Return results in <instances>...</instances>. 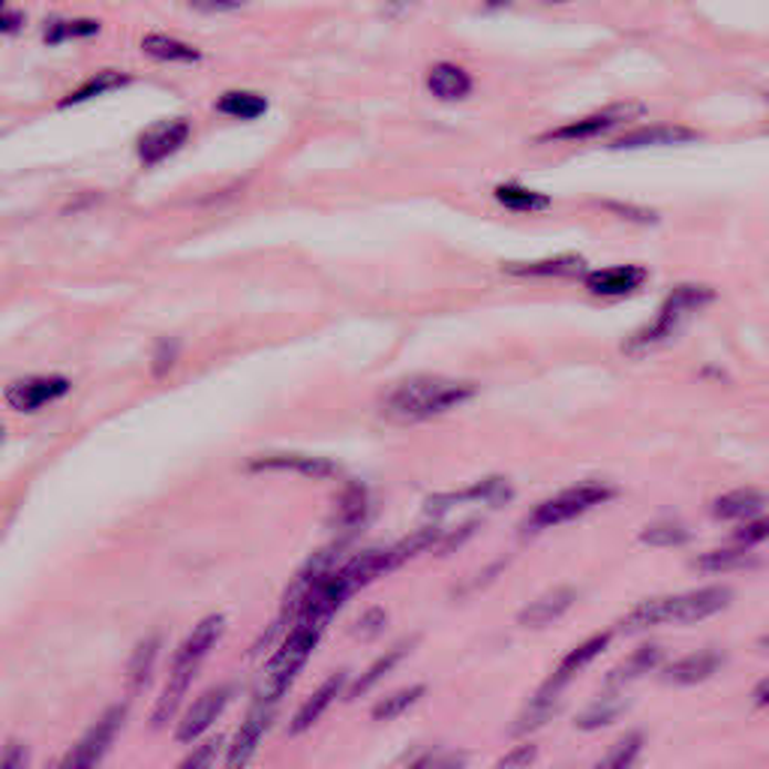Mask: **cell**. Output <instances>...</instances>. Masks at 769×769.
Returning a JSON list of instances; mask_svg holds the SVG:
<instances>
[{
    "instance_id": "3957f363",
    "label": "cell",
    "mask_w": 769,
    "mask_h": 769,
    "mask_svg": "<svg viewBox=\"0 0 769 769\" xmlns=\"http://www.w3.org/2000/svg\"><path fill=\"white\" fill-rule=\"evenodd\" d=\"M713 301H716V292L709 286H697V283L676 286L671 295L664 298L662 307H659V316H655L646 328L631 334L629 343H625V352L643 355L659 349L664 343H671L685 322L692 319L697 310H704L706 304H713Z\"/></svg>"
},
{
    "instance_id": "f546056e",
    "label": "cell",
    "mask_w": 769,
    "mask_h": 769,
    "mask_svg": "<svg viewBox=\"0 0 769 769\" xmlns=\"http://www.w3.org/2000/svg\"><path fill=\"white\" fill-rule=\"evenodd\" d=\"M217 112L238 120H256L267 112V99L253 91H229L217 99Z\"/></svg>"
},
{
    "instance_id": "7a4b0ae2",
    "label": "cell",
    "mask_w": 769,
    "mask_h": 769,
    "mask_svg": "<svg viewBox=\"0 0 769 769\" xmlns=\"http://www.w3.org/2000/svg\"><path fill=\"white\" fill-rule=\"evenodd\" d=\"M734 601V592L727 587H704L685 596H667V599H650L631 610L622 620L625 631H643L652 625H695L700 620H709Z\"/></svg>"
},
{
    "instance_id": "4dcf8cb0",
    "label": "cell",
    "mask_w": 769,
    "mask_h": 769,
    "mask_svg": "<svg viewBox=\"0 0 769 769\" xmlns=\"http://www.w3.org/2000/svg\"><path fill=\"white\" fill-rule=\"evenodd\" d=\"M129 82L127 73H118V70H103V73L91 75L87 82H82V85L75 87L73 94L64 96L61 99V106H78V103H87V99H94V96H103L108 94V91H118V87H124Z\"/></svg>"
},
{
    "instance_id": "ffe728a7",
    "label": "cell",
    "mask_w": 769,
    "mask_h": 769,
    "mask_svg": "<svg viewBox=\"0 0 769 769\" xmlns=\"http://www.w3.org/2000/svg\"><path fill=\"white\" fill-rule=\"evenodd\" d=\"M763 505H767V493L746 487V491H734L718 496L716 503H713V517H716V520H727V524H742V520L758 517V514L763 512Z\"/></svg>"
},
{
    "instance_id": "7402d4cb",
    "label": "cell",
    "mask_w": 769,
    "mask_h": 769,
    "mask_svg": "<svg viewBox=\"0 0 769 769\" xmlns=\"http://www.w3.org/2000/svg\"><path fill=\"white\" fill-rule=\"evenodd\" d=\"M141 52L160 61V64H199L202 61V52L192 49L178 36H169V33H145L141 36Z\"/></svg>"
},
{
    "instance_id": "e0dca14e",
    "label": "cell",
    "mask_w": 769,
    "mask_h": 769,
    "mask_svg": "<svg viewBox=\"0 0 769 769\" xmlns=\"http://www.w3.org/2000/svg\"><path fill=\"white\" fill-rule=\"evenodd\" d=\"M577 601V592L568 587H559L554 589V592H545L541 599L529 601L524 610H520V617H517V622L524 625V629H545V625H550V622H556L566 610H571V604Z\"/></svg>"
},
{
    "instance_id": "44dd1931",
    "label": "cell",
    "mask_w": 769,
    "mask_h": 769,
    "mask_svg": "<svg viewBox=\"0 0 769 769\" xmlns=\"http://www.w3.org/2000/svg\"><path fill=\"white\" fill-rule=\"evenodd\" d=\"M428 91L442 103H457L472 94V75L457 64L430 66Z\"/></svg>"
},
{
    "instance_id": "7c38bea8",
    "label": "cell",
    "mask_w": 769,
    "mask_h": 769,
    "mask_svg": "<svg viewBox=\"0 0 769 769\" xmlns=\"http://www.w3.org/2000/svg\"><path fill=\"white\" fill-rule=\"evenodd\" d=\"M223 629H225V617H220V613H214V617H204V620L192 629L190 638L181 643V650H178V655H175L171 667H178V671H190V673L199 671V664L204 662V655L214 650L217 641L223 638Z\"/></svg>"
},
{
    "instance_id": "5b68a950",
    "label": "cell",
    "mask_w": 769,
    "mask_h": 769,
    "mask_svg": "<svg viewBox=\"0 0 769 769\" xmlns=\"http://www.w3.org/2000/svg\"><path fill=\"white\" fill-rule=\"evenodd\" d=\"M613 493L617 491L608 487V484H601V481L577 484L571 491H562L559 496H554V499L538 505V508L524 520V529L526 533H541V529H554V526L559 524H568V520H575L580 514L592 512V508H599V505H604L608 499H613Z\"/></svg>"
},
{
    "instance_id": "ab89813d",
    "label": "cell",
    "mask_w": 769,
    "mask_h": 769,
    "mask_svg": "<svg viewBox=\"0 0 769 769\" xmlns=\"http://www.w3.org/2000/svg\"><path fill=\"white\" fill-rule=\"evenodd\" d=\"M734 541L742 547H755L769 541V517H751V520H742V526L734 529Z\"/></svg>"
},
{
    "instance_id": "4fadbf2b",
    "label": "cell",
    "mask_w": 769,
    "mask_h": 769,
    "mask_svg": "<svg viewBox=\"0 0 769 769\" xmlns=\"http://www.w3.org/2000/svg\"><path fill=\"white\" fill-rule=\"evenodd\" d=\"M253 472H295L304 478H331L337 475V463L328 457H313V454H262L246 463Z\"/></svg>"
},
{
    "instance_id": "bcb514c9",
    "label": "cell",
    "mask_w": 769,
    "mask_h": 769,
    "mask_svg": "<svg viewBox=\"0 0 769 769\" xmlns=\"http://www.w3.org/2000/svg\"><path fill=\"white\" fill-rule=\"evenodd\" d=\"M175 355H178V346L175 343H160V349H157V355H154V373L162 376L166 370H171V364H175Z\"/></svg>"
},
{
    "instance_id": "ba28073f",
    "label": "cell",
    "mask_w": 769,
    "mask_h": 769,
    "mask_svg": "<svg viewBox=\"0 0 769 769\" xmlns=\"http://www.w3.org/2000/svg\"><path fill=\"white\" fill-rule=\"evenodd\" d=\"M66 391H70V379H64V376H28V379H19L7 388V403L15 412H36V409L61 400Z\"/></svg>"
},
{
    "instance_id": "b9f144b4",
    "label": "cell",
    "mask_w": 769,
    "mask_h": 769,
    "mask_svg": "<svg viewBox=\"0 0 769 769\" xmlns=\"http://www.w3.org/2000/svg\"><path fill=\"white\" fill-rule=\"evenodd\" d=\"M220 746H223V739H211V742H204V746H199V751H192L190 758L183 760L181 767H214L217 763V755H220Z\"/></svg>"
},
{
    "instance_id": "4316f807",
    "label": "cell",
    "mask_w": 769,
    "mask_h": 769,
    "mask_svg": "<svg viewBox=\"0 0 769 769\" xmlns=\"http://www.w3.org/2000/svg\"><path fill=\"white\" fill-rule=\"evenodd\" d=\"M364 517H367V491L361 484H349L337 499L331 524L337 526V533H355L364 524Z\"/></svg>"
},
{
    "instance_id": "ee69618b",
    "label": "cell",
    "mask_w": 769,
    "mask_h": 769,
    "mask_svg": "<svg viewBox=\"0 0 769 769\" xmlns=\"http://www.w3.org/2000/svg\"><path fill=\"white\" fill-rule=\"evenodd\" d=\"M384 625V613L382 610H370V613H364L361 620L355 622V631L358 634H364V638H373L376 631Z\"/></svg>"
},
{
    "instance_id": "f6af8a7d",
    "label": "cell",
    "mask_w": 769,
    "mask_h": 769,
    "mask_svg": "<svg viewBox=\"0 0 769 769\" xmlns=\"http://www.w3.org/2000/svg\"><path fill=\"white\" fill-rule=\"evenodd\" d=\"M418 7H421V0H388L382 7V15H388V19H403V15H412Z\"/></svg>"
},
{
    "instance_id": "836d02e7",
    "label": "cell",
    "mask_w": 769,
    "mask_h": 769,
    "mask_svg": "<svg viewBox=\"0 0 769 769\" xmlns=\"http://www.w3.org/2000/svg\"><path fill=\"white\" fill-rule=\"evenodd\" d=\"M695 566H697V571H706V575L734 571V568L748 566V547L734 545V547H721V550H709V554L697 556Z\"/></svg>"
},
{
    "instance_id": "e575fe53",
    "label": "cell",
    "mask_w": 769,
    "mask_h": 769,
    "mask_svg": "<svg viewBox=\"0 0 769 769\" xmlns=\"http://www.w3.org/2000/svg\"><path fill=\"white\" fill-rule=\"evenodd\" d=\"M157 655H160V638H148V641H141L139 646H136L133 662H129V688H133V692H139L141 685H148Z\"/></svg>"
},
{
    "instance_id": "83f0119b",
    "label": "cell",
    "mask_w": 769,
    "mask_h": 769,
    "mask_svg": "<svg viewBox=\"0 0 769 769\" xmlns=\"http://www.w3.org/2000/svg\"><path fill=\"white\" fill-rule=\"evenodd\" d=\"M192 676H196V673L171 667L169 683H166V688H162V697L157 700V706H154V716H150L154 718V727H162L171 716H175V713H178V706H181L183 695H187V688H190Z\"/></svg>"
},
{
    "instance_id": "2e32d148",
    "label": "cell",
    "mask_w": 769,
    "mask_h": 769,
    "mask_svg": "<svg viewBox=\"0 0 769 769\" xmlns=\"http://www.w3.org/2000/svg\"><path fill=\"white\" fill-rule=\"evenodd\" d=\"M643 283H646V271H643L641 265H617L587 274L589 292H592V295H604V298L631 295V292H638Z\"/></svg>"
},
{
    "instance_id": "74e56055",
    "label": "cell",
    "mask_w": 769,
    "mask_h": 769,
    "mask_svg": "<svg viewBox=\"0 0 769 769\" xmlns=\"http://www.w3.org/2000/svg\"><path fill=\"white\" fill-rule=\"evenodd\" d=\"M403 652H407V643H400V646H394V650L388 652V655H382L379 662L370 664V671L364 673L361 680H358V683L352 685V692H349V700H352V697H358V695H364V692H370V688H373V685L379 683V680H382L384 673L391 671V667H394V664L400 662V659H403Z\"/></svg>"
},
{
    "instance_id": "5bb4252c",
    "label": "cell",
    "mask_w": 769,
    "mask_h": 769,
    "mask_svg": "<svg viewBox=\"0 0 769 769\" xmlns=\"http://www.w3.org/2000/svg\"><path fill=\"white\" fill-rule=\"evenodd\" d=\"M505 499H512V487L505 478H484L478 484H472L470 491L463 493H445V496H436L428 503V514L430 517H442V514L454 508L460 503H478V505H491L496 508Z\"/></svg>"
},
{
    "instance_id": "30bf717a",
    "label": "cell",
    "mask_w": 769,
    "mask_h": 769,
    "mask_svg": "<svg viewBox=\"0 0 769 769\" xmlns=\"http://www.w3.org/2000/svg\"><path fill=\"white\" fill-rule=\"evenodd\" d=\"M232 700V685H217L208 688L196 704L190 706V713L183 716L181 727H178V742H196L202 737L208 727L214 725L217 718L223 716V709Z\"/></svg>"
},
{
    "instance_id": "d590c367",
    "label": "cell",
    "mask_w": 769,
    "mask_h": 769,
    "mask_svg": "<svg viewBox=\"0 0 769 769\" xmlns=\"http://www.w3.org/2000/svg\"><path fill=\"white\" fill-rule=\"evenodd\" d=\"M424 697V685H409V688H400L394 695H388L384 700L373 706L376 721H391V718L403 716L409 706H415L418 700Z\"/></svg>"
},
{
    "instance_id": "603a6c76",
    "label": "cell",
    "mask_w": 769,
    "mask_h": 769,
    "mask_svg": "<svg viewBox=\"0 0 769 769\" xmlns=\"http://www.w3.org/2000/svg\"><path fill=\"white\" fill-rule=\"evenodd\" d=\"M343 683H346V673H334L331 680H325L319 692H316L310 700H304V706L295 713L288 730H292V734H304V730H310V727L322 718V713L337 700V695L343 692Z\"/></svg>"
},
{
    "instance_id": "1f68e13d",
    "label": "cell",
    "mask_w": 769,
    "mask_h": 769,
    "mask_svg": "<svg viewBox=\"0 0 769 769\" xmlns=\"http://www.w3.org/2000/svg\"><path fill=\"white\" fill-rule=\"evenodd\" d=\"M99 31H103V24L94 22V19H52L45 24L43 40L49 45H61L70 43V40H91Z\"/></svg>"
},
{
    "instance_id": "ac0fdd59",
    "label": "cell",
    "mask_w": 769,
    "mask_h": 769,
    "mask_svg": "<svg viewBox=\"0 0 769 769\" xmlns=\"http://www.w3.org/2000/svg\"><path fill=\"white\" fill-rule=\"evenodd\" d=\"M718 667H721V655H718L716 650H700L685 655L680 662L667 664L662 680L671 685H697L704 683V680H709Z\"/></svg>"
},
{
    "instance_id": "9c48e42d",
    "label": "cell",
    "mask_w": 769,
    "mask_h": 769,
    "mask_svg": "<svg viewBox=\"0 0 769 769\" xmlns=\"http://www.w3.org/2000/svg\"><path fill=\"white\" fill-rule=\"evenodd\" d=\"M187 139H190V124H187V120H160V124H154V127H148L141 133L139 160L145 162V166H157V162H162L166 157H171V154H178V150L187 145Z\"/></svg>"
},
{
    "instance_id": "7bdbcfd3",
    "label": "cell",
    "mask_w": 769,
    "mask_h": 769,
    "mask_svg": "<svg viewBox=\"0 0 769 769\" xmlns=\"http://www.w3.org/2000/svg\"><path fill=\"white\" fill-rule=\"evenodd\" d=\"M187 3L202 15H220V12H235L244 7V0H187Z\"/></svg>"
},
{
    "instance_id": "8992f818",
    "label": "cell",
    "mask_w": 769,
    "mask_h": 769,
    "mask_svg": "<svg viewBox=\"0 0 769 769\" xmlns=\"http://www.w3.org/2000/svg\"><path fill=\"white\" fill-rule=\"evenodd\" d=\"M638 115H643V106H638V103L608 106V108H601V112H592V115H587V118L571 120V124H566V127L550 129L547 136H541V141L596 139V136H601V133H610L613 127H620V124H625V120H631V118H638Z\"/></svg>"
},
{
    "instance_id": "8fae6325",
    "label": "cell",
    "mask_w": 769,
    "mask_h": 769,
    "mask_svg": "<svg viewBox=\"0 0 769 769\" xmlns=\"http://www.w3.org/2000/svg\"><path fill=\"white\" fill-rule=\"evenodd\" d=\"M274 706H277V704H267V700H256V706L250 709V716H246V721H244V725H241V730H238L235 746L229 748V758H225V767H246V763L253 760L259 742H262L267 725H271V718H274Z\"/></svg>"
},
{
    "instance_id": "d6a6232c",
    "label": "cell",
    "mask_w": 769,
    "mask_h": 769,
    "mask_svg": "<svg viewBox=\"0 0 769 769\" xmlns=\"http://www.w3.org/2000/svg\"><path fill=\"white\" fill-rule=\"evenodd\" d=\"M625 697L620 695H604L599 697L596 704H589L583 713H580V718H577V727L580 730H599V727H608L613 725L617 718L625 713Z\"/></svg>"
},
{
    "instance_id": "f1b7e54d",
    "label": "cell",
    "mask_w": 769,
    "mask_h": 769,
    "mask_svg": "<svg viewBox=\"0 0 769 769\" xmlns=\"http://www.w3.org/2000/svg\"><path fill=\"white\" fill-rule=\"evenodd\" d=\"M493 196H496V202L505 204L508 211H517V214H535V211L550 208V199L545 192H535L529 187H520V183H499Z\"/></svg>"
},
{
    "instance_id": "c3c4849f",
    "label": "cell",
    "mask_w": 769,
    "mask_h": 769,
    "mask_svg": "<svg viewBox=\"0 0 769 769\" xmlns=\"http://www.w3.org/2000/svg\"><path fill=\"white\" fill-rule=\"evenodd\" d=\"M610 211H617L625 220H638V223H655V214L652 211H643V208H631V204H608Z\"/></svg>"
},
{
    "instance_id": "277c9868",
    "label": "cell",
    "mask_w": 769,
    "mask_h": 769,
    "mask_svg": "<svg viewBox=\"0 0 769 769\" xmlns=\"http://www.w3.org/2000/svg\"><path fill=\"white\" fill-rule=\"evenodd\" d=\"M325 625H328V622L313 620V617H298V620H295V629L288 631V638L283 641L277 655L267 664L265 685H262V692H259V700L277 704L280 697L286 695V688L295 683V676H298V671L304 667V662H307L310 652L316 650V643H319Z\"/></svg>"
},
{
    "instance_id": "d4e9b609",
    "label": "cell",
    "mask_w": 769,
    "mask_h": 769,
    "mask_svg": "<svg viewBox=\"0 0 769 769\" xmlns=\"http://www.w3.org/2000/svg\"><path fill=\"white\" fill-rule=\"evenodd\" d=\"M664 652L662 646H641L638 652H631L629 659L620 664V667H613L608 676V688H622V685L634 683V680H641V676H646V673H652L659 664H662Z\"/></svg>"
},
{
    "instance_id": "8d00e7d4",
    "label": "cell",
    "mask_w": 769,
    "mask_h": 769,
    "mask_svg": "<svg viewBox=\"0 0 769 769\" xmlns=\"http://www.w3.org/2000/svg\"><path fill=\"white\" fill-rule=\"evenodd\" d=\"M688 538H692L688 529H685L683 524H676V520H659V524H650L641 533L643 545L652 547H680L685 545Z\"/></svg>"
},
{
    "instance_id": "681fc988",
    "label": "cell",
    "mask_w": 769,
    "mask_h": 769,
    "mask_svg": "<svg viewBox=\"0 0 769 769\" xmlns=\"http://www.w3.org/2000/svg\"><path fill=\"white\" fill-rule=\"evenodd\" d=\"M24 763H28V751H24V746H19V742H10V746H7V751H3V767L22 769Z\"/></svg>"
},
{
    "instance_id": "cb8c5ba5",
    "label": "cell",
    "mask_w": 769,
    "mask_h": 769,
    "mask_svg": "<svg viewBox=\"0 0 769 769\" xmlns=\"http://www.w3.org/2000/svg\"><path fill=\"white\" fill-rule=\"evenodd\" d=\"M608 643H610V631H604V634H592L589 641H583L580 646H575V650L568 652L566 659L559 662V667H556V673L550 676V680L566 688V685L575 680V673L583 671L592 659H599L601 652L608 650Z\"/></svg>"
},
{
    "instance_id": "60d3db41",
    "label": "cell",
    "mask_w": 769,
    "mask_h": 769,
    "mask_svg": "<svg viewBox=\"0 0 769 769\" xmlns=\"http://www.w3.org/2000/svg\"><path fill=\"white\" fill-rule=\"evenodd\" d=\"M24 22H28L24 10H19L12 0H7V3H3V12H0V28H3V33H7V36H19V33L24 31Z\"/></svg>"
},
{
    "instance_id": "816d5d0a",
    "label": "cell",
    "mask_w": 769,
    "mask_h": 769,
    "mask_svg": "<svg viewBox=\"0 0 769 769\" xmlns=\"http://www.w3.org/2000/svg\"><path fill=\"white\" fill-rule=\"evenodd\" d=\"M538 3H568V0H538Z\"/></svg>"
},
{
    "instance_id": "f907efd6",
    "label": "cell",
    "mask_w": 769,
    "mask_h": 769,
    "mask_svg": "<svg viewBox=\"0 0 769 769\" xmlns=\"http://www.w3.org/2000/svg\"><path fill=\"white\" fill-rule=\"evenodd\" d=\"M755 704L769 706V680H767V683H760L758 688H755Z\"/></svg>"
},
{
    "instance_id": "7dc6e473",
    "label": "cell",
    "mask_w": 769,
    "mask_h": 769,
    "mask_svg": "<svg viewBox=\"0 0 769 769\" xmlns=\"http://www.w3.org/2000/svg\"><path fill=\"white\" fill-rule=\"evenodd\" d=\"M535 760V746H520L514 748L512 755H505L503 760H499V767H526V763H533Z\"/></svg>"
},
{
    "instance_id": "9a60e30c",
    "label": "cell",
    "mask_w": 769,
    "mask_h": 769,
    "mask_svg": "<svg viewBox=\"0 0 769 769\" xmlns=\"http://www.w3.org/2000/svg\"><path fill=\"white\" fill-rule=\"evenodd\" d=\"M697 141V133L688 127H676V124H659V127H641L631 129L625 136L613 141L610 148L617 150H641V148H673V145H688Z\"/></svg>"
},
{
    "instance_id": "484cf974",
    "label": "cell",
    "mask_w": 769,
    "mask_h": 769,
    "mask_svg": "<svg viewBox=\"0 0 769 769\" xmlns=\"http://www.w3.org/2000/svg\"><path fill=\"white\" fill-rule=\"evenodd\" d=\"M583 259L580 256H556L541 259V262H508L505 271L508 274H520V277H571L583 271Z\"/></svg>"
},
{
    "instance_id": "52a82bcc",
    "label": "cell",
    "mask_w": 769,
    "mask_h": 769,
    "mask_svg": "<svg viewBox=\"0 0 769 769\" xmlns=\"http://www.w3.org/2000/svg\"><path fill=\"white\" fill-rule=\"evenodd\" d=\"M124 716H127V709H124V706H112L106 716L99 718V721L87 730L85 737L78 739V746H73V751L64 758V767H73V769L96 767L99 760L106 758L112 739H115V734H118L120 725H124Z\"/></svg>"
},
{
    "instance_id": "d6986e66",
    "label": "cell",
    "mask_w": 769,
    "mask_h": 769,
    "mask_svg": "<svg viewBox=\"0 0 769 769\" xmlns=\"http://www.w3.org/2000/svg\"><path fill=\"white\" fill-rule=\"evenodd\" d=\"M559 704H562V685H556L554 680H547V683L535 692L533 700L526 704L524 713L517 716L514 734H517V737H524V734H529V730L545 727L547 721L556 716Z\"/></svg>"
},
{
    "instance_id": "6da1fadb",
    "label": "cell",
    "mask_w": 769,
    "mask_h": 769,
    "mask_svg": "<svg viewBox=\"0 0 769 769\" xmlns=\"http://www.w3.org/2000/svg\"><path fill=\"white\" fill-rule=\"evenodd\" d=\"M475 397V384L445 379V376H412L400 382L382 400V415L400 424H415L428 418L445 415Z\"/></svg>"
},
{
    "instance_id": "f35d334b",
    "label": "cell",
    "mask_w": 769,
    "mask_h": 769,
    "mask_svg": "<svg viewBox=\"0 0 769 769\" xmlns=\"http://www.w3.org/2000/svg\"><path fill=\"white\" fill-rule=\"evenodd\" d=\"M643 748V734H625V737L617 742V746L610 748L608 758L601 760V767H631L634 760H638V755H641Z\"/></svg>"
}]
</instances>
